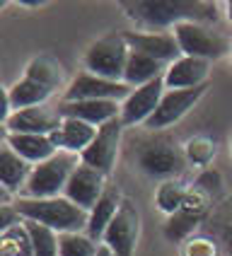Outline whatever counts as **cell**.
<instances>
[{
  "label": "cell",
  "instance_id": "7402d4cb",
  "mask_svg": "<svg viewBox=\"0 0 232 256\" xmlns=\"http://www.w3.org/2000/svg\"><path fill=\"white\" fill-rule=\"evenodd\" d=\"M164 70H167L164 63L145 56L140 51H130L128 60H126V70H124V82L130 90H136V87H143L158 78H164Z\"/></svg>",
  "mask_w": 232,
  "mask_h": 256
},
{
  "label": "cell",
  "instance_id": "8992f818",
  "mask_svg": "<svg viewBox=\"0 0 232 256\" xmlns=\"http://www.w3.org/2000/svg\"><path fill=\"white\" fill-rule=\"evenodd\" d=\"M128 44L124 39V34H109L102 36L100 42H94L85 54V68L87 72L124 82V70H126V60H128Z\"/></svg>",
  "mask_w": 232,
  "mask_h": 256
},
{
  "label": "cell",
  "instance_id": "44dd1931",
  "mask_svg": "<svg viewBox=\"0 0 232 256\" xmlns=\"http://www.w3.org/2000/svg\"><path fill=\"white\" fill-rule=\"evenodd\" d=\"M29 174H32V164L17 155L8 142H2L0 145V186H5L10 194H17L20 188H24Z\"/></svg>",
  "mask_w": 232,
  "mask_h": 256
},
{
  "label": "cell",
  "instance_id": "e0dca14e",
  "mask_svg": "<svg viewBox=\"0 0 232 256\" xmlns=\"http://www.w3.org/2000/svg\"><path fill=\"white\" fill-rule=\"evenodd\" d=\"M58 112L70 118H80L90 126L100 128L121 116V104L109 100H85V102H60Z\"/></svg>",
  "mask_w": 232,
  "mask_h": 256
},
{
  "label": "cell",
  "instance_id": "5bb4252c",
  "mask_svg": "<svg viewBox=\"0 0 232 256\" xmlns=\"http://www.w3.org/2000/svg\"><path fill=\"white\" fill-rule=\"evenodd\" d=\"M124 39L130 51H140L164 66H172L176 58H182L172 32H124Z\"/></svg>",
  "mask_w": 232,
  "mask_h": 256
},
{
  "label": "cell",
  "instance_id": "f546056e",
  "mask_svg": "<svg viewBox=\"0 0 232 256\" xmlns=\"http://www.w3.org/2000/svg\"><path fill=\"white\" fill-rule=\"evenodd\" d=\"M184 256H216V242L208 237L188 240L184 246Z\"/></svg>",
  "mask_w": 232,
  "mask_h": 256
},
{
  "label": "cell",
  "instance_id": "3957f363",
  "mask_svg": "<svg viewBox=\"0 0 232 256\" xmlns=\"http://www.w3.org/2000/svg\"><path fill=\"white\" fill-rule=\"evenodd\" d=\"M82 160L80 155L72 152H63L58 150L54 157H48L42 164H34L32 174H29L27 184H24V198H54V196H63L66 184L70 179V174Z\"/></svg>",
  "mask_w": 232,
  "mask_h": 256
},
{
  "label": "cell",
  "instance_id": "9c48e42d",
  "mask_svg": "<svg viewBox=\"0 0 232 256\" xmlns=\"http://www.w3.org/2000/svg\"><path fill=\"white\" fill-rule=\"evenodd\" d=\"M206 90H208V85L194 87V90H164L160 106L155 109V114L145 121V128L160 130V128H167L176 121H182L198 104V100L206 94Z\"/></svg>",
  "mask_w": 232,
  "mask_h": 256
},
{
  "label": "cell",
  "instance_id": "8fae6325",
  "mask_svg": "<svg viewBox=\"0 0 232 256\" xmlns=\"http://www.w3.org/2000/svg\"><path fill=\"white\" fill-rule=\"evenodd\" d=\"M130 90L126 82H116L106 78H97L92 72H82L72 80L68 90L63 92V102H85V100H109V102H124Z\"/></svg>",
  "mask_w": 232,
  "mask_h": 256
},
{
  "label": "cell",
  "instance_id": "d590c367",
  "mask_svg": "<svg viewBox=\"0 0 232 256\" xmlns=\"http://www.w3.org/2000/svg\"><path fill=\"white\" fill-rule=\"evenodd\" d=\"M97 256H114V254H112V252H109V249H106V246H102L100 252H97Z\"/></svg>",
  "mask_w": 232,
  "mask_h": 256
},
{
  "label": "cell",
  "instance_id": "5b68a950",
  "mask_svg": "<svg viewBox=\"0 0 232 256\" xmlns=\"http://www.w3.org/2000/svg\"><path fill=\"white\" fill-rule=\"evenodd\" d=\"M172 34L182 56L203 58V60H218L230 51V44L225 36L203 24V22H179L172 27Z\"/></svg>",
  "mask_w": 232,
  "mask_h": 256
},
{
  "label": "cell",
  "instance_id": "4fadbf2b",
  "mask_svg": "<svg viewBox=\"0 0 232 256\" xmlns=\"http://www.w3.org/2000/svg\"><path fill=\"white\" fill-rule=\"evenodd\" d=\"M164 78H158L143 87H136L126 100L121 102V124L124 126H138L155 114L160 106V100L164 94Z\"/></svg>",
  "mask_w": 232,
  "mask_h": 256
},
{
  "label": "cell",
  "instance_id": "277c9868",
  "mask_svg": "<svg viewBox=\"0 0 232 256\" xmlns=\"http://www.w3.org/2000/svg\"><path fill=\"white\" fill-rule=\"evenodd\" d=\"M136 162L143 174L152 179H176L182 172L186 170V155L184 150L170 138H155V140H145L138 152Z\"/></svg>",
  "mask_w": 232,
  "mask_h": 256
},
{
  "label": "cell",
  "instance_id": "4316f807",
  "mask_svg": "<svg viewBox=\"0 0 232 256\" xmlns=\"http://www.w3.org/2000/svg\"><path fill=\"white\" fill-rule=\"evenodd\" d=\"M102 246L87 232H63L58 234V256H97Z\"/></svg>",
  "mask_w": 232,
  "mask_h": 256
},
{
  "label": "cell",
  "instance_id": "9a60e30c",
  "mask_svg": "<svg viewBox=\"0 0 232 256\" xmlns=\"http://www.w3.org/2000/svg\"><path fill=\"white\" fill-rule=\"evenodd\" d=\"M63 121V114L58 112V106H29V109H20L12 112V116L8 118V130L10 133H34V136H51L54 130H58Z\"/></svg>",
  "mask_w": 232,
  "mask_h": 256
},
{
  "label": "cell",
  "instance_id": "ba28073f",
  "mask_svg": "<svg viewBox=\"0 0 232 256\" xmlns=\"http://www.w3.org/2000/svg\"><path fill=\"white\" fill-rule=\"evenodd\" d=\"M210 198H213V194H210L208 188H203L201 184L191 186L184 203H182V208L170 218V222H167V228H164L167 240L182 242V240L191 237V232L196 230V225H198L203 218L208 215V210H210Z\"/></svg>",
  "mask_w": 232,
  "mask_h": 256
},
{
  "label": "cell",
  "instance_id": "d4e9b609",
  "mask_svg": "<svg viewBox=\"0 0 232 256\" xmlns=\"http://www.w3.org/2000/svg\"><path fill=\"white\" fill-rule=\"evenodd\" d=\"M188 188H191V186H186V182L179 179V176H176V179L162 182V184L158 186V191H155V203H158V208L162 213H167L172 218V215L182 208V203L186 198Z\"/></svg>",
  "mask_w": 232,
  "mask_h": 256
},
{
  "label": "cell",
  "instance_id": "ffe728a7",
  "mask_svg": "<svg viewBox=\"0 0 232 256\" xmlns=\"http://www.w3.org/2000/svg\"><path fill=\"white\" fill-rule=\"evenodd\" d=\"M8 145L12 148L22 160H27L29 164H42L48 157H54L58 152L51 136H34V133H10Z\"/></svg>",
  "mask_w": 232,
  "mask_h": 256
},
{
  "label": "cell",
  "instance_id": "52a82bcc",
  "mask_svg": "<svg viewBox=\"0 0 232 256\" xmlns=\"http://www.w3.org/2000/svg\"><path fill=\"white\" fill-rule=\"evenodd\" d=\"M140 237V213L130 198H124L118 206V213L114 215L112 225L106 228L102 244L114 256H133Z\"/></svg>",
  "mask_w": 232,
  "mask_h": 256
},
{
  "label": "cell",
  "instance_id": "7c38bea8",
  "mask_svg": "<svg viewBox=\"0 0 232 256\" xmlns=\"http://www.w3.org/2000/svg\"><path fill=\"white\" fill-rule=\"evenodd\" d=\"M104 188H106V174H102L100 170H94V167H90L85 162H80V164L75 167V172L70 174L63 196L90 213V210L97 206V200L102 198Z\"/></svg>",
  "mask_w": 232,
  "mask_h": 256
},
{
  "label": "cell",
  "instance_id": "6da1fadb",
  "mask_svg": "<svg viewBox=\"0 0 232 256\" xmlns=\"http://www.w3.org/2000/svg\"><path fill=\"white\" fill-rule=\"evenodd\" d=\"M124 10L130 20L150 29L174 27L179 22H210L216 20V5L194 2V0H138L124 2Z\"/></svg>",
  "mask_w": 232,
  "mask_h": 256
},
{
  "label": "cell",
  "instance_id": "83f0119b",
  "mask_svg": "<svg viewBox=\"0 0 232 256\" xmlns=\"http://www.w3.org/2000/svg\"><path fill=\"white\" fill-rule=\"evenodd\" d=\"M0 256H34L24 225H17L0 234Z\"/></svg>",
  "mask_w": 232,
  "mask_h": 256
},
{
  "label": "cell",
  "instance_id": "e575fe53",
  "mask_svg": "<svg viewBox=\"0 0 232 256\" xmlns=\"http://www.w3.org/2000/svg\"><path fill=\"white\" fill-rule=\"evenodd\" d=\"M8 138H10V130H8L5 124H0V145H2V142H8Z\"/></svg>",
  "mask_w": 232,
  "mask_h": 256
},
{
  "label": "cell",
  "instance_id": "4dcf8cb0",
  "mask_svg": "<svg viewBox=\"0 0 232 256\" xmlns=\"http://www.w3.org/2000/svg\"><path fill=\"white\" fill-rule=\"evenodd\" d=\"M22 225V215L17 213L14 203H8V206H0V234L8 232V230Z\"/></svg>",
  "mask_w": 232,
  "mask_h": 256
},
{
  "label": "cell",
  "instance_id": "836d02e7",
  "mask_svg": "<svg viewBox=\"0 0 232 256\" xmlns=\"http://www.w3.org/2000/svg\"><path fill=\"white\" fill-rule=\"evenodd\" d=\"M8 203H12V194L5 186H0V206H8Z\"/></svg>",
  "mask_w": 232,
  "mask_h": 256
},
{
  "label": "cell",
  "instance_id": "f1b7e54d",
  "mask_svg": "<svg viewBox=\"0 0 232 256\" xmlns=\"http://www.w3.org/2000/svg\"><path fill=\"white\" fill-rule=\"evenodd\" d=\"M184 155H186V162H194L196 167H206L216 157V142L208 136H196V138H191L186 142Z\"/></svg>",
  "mask_w": 232,
  "mask_h": 256
},
{
  "label": "cell",
  "instance_id": "1f68e13d",
  "mask_svg": "<svg viewBox=\"0 0 232 256\" xmlns=\"http://www.w3.org/2000/svg\"><path fill=\"white\" fill-rule=\"evenodd\" d=\"M12 116V102H10V90L0 85V124H8V118Z\"/></svg>",
  "mask_w": 232,
  "mask_h": 256
},
{
  "label": "cell",
  "instance_id": "ac0fdd59",
  "mask_svg": "<svg viewBox=\"0 0 232 256\" xmlns=\"http://www.w3.org/2000/svg\"><path fill=\"white\" fill-rule=\"evenodd\" d=\"M97 136V128L80 121V118H70V116H63L58 130L51 133V140L56 145V150L63 152H72V155H82L90 142L94 140Z\"/></svg>",
  "mask_w": 232,
  "mask_h": 256
},
{
  "label": "cell",
  "instance_id": "603a6c76",
  "mask_svg": "<svg viewBox=\"0 0 232 256\" xmlns=\"http://www.w3.org/2000/svg\"><path fill=\"white\" fill-rule=\"evenodd\" d=\"M51 90L44 87L42 82L32 80V78H22L17 80L12 87H10V102H12V112H20V109H29V106H42L51 100Z\"/></svg>",
  "mask_w": 232,
  "mask_h": 256
},
{
  "label": "cell",
  "instance_id": "2e32d148",
  "mask_svg": "<svg viewBox=\"0 0 232 256\" xmlns=\"http://www.w3.org/2000/svg\"><path fill=\"white\" fill-rule=\"evenodd\" d=\"M208 72H210V60L182 56L172 66H167L164 87L167 90H194V87H201L208 82Z\"/></svg>",
  "mask_w": 232,
  "mask_h": 256
},
{
  "label": "cell",
  "instance_id": "74e56055",
  "mask_svg": "<svg viewBox=\"0 0 232 256\" xmlns=\"http://www.w3.org/2000/svg\"><path fill=\"white\" fill-rule=\"evenodd\" d=\"M230 20H232V2H230Z\"/></svg>",
  "mask_w": 232,
  "mask_h": 256
},
{
  "label": "cell",
  "instance_id": "484cf974",
  "mask_svg": "<svg viewBox=\"0 0 232 256\" xmlns=\"http://www.w3.org/2000/svg\"><path fill=\"white\" fill-rule=\"evenodd\" d=\"M27 230L29 242H32V254L34 256H58V232H54L46 225H39L34 220H22Z\"/></svg>",
  "mask_w": 232,
  "mask_h": 256
},
{
  "label": "cell",
  "instance_id": "cb8c5ba5",
  "mask_svg": "<svg viewBox=\"0 0 232 256\" xmlns=\"http://www.w3.org/2000/svg\"><path fill=\"white\" fill-rule=\"evenodd\" d=\"M24 75L32 78V80H36V82H42V85L48 87L51 92L60 90V85H63V68H60V63H58L56 58H51V56L32 58Z\"/></svg>",
  "mask_w": 232,
  "mask_h": 256
},
{
  "label": "cell",
  "instance_id": "30bf717a",
  "mask_svg": "<svg viewBox=\"0 0 232 256\" xmlns=\"http://www.w3.org/2000/svg\"><path fill=\"white\" fill-rule=\"evenodd\" d=\"M124 128L126 126L121 124V116L114 118V121H109V124H104V126H100L94 140L90 142V148L80 155V160H82L85 164H90V167L100 170L102 174H109V172L114 170Z\"/></svg>",
  "mask_w": 232,
  "mask_h": 256
},
{
  "label": "cell",
  "instance_id": "d6a6232c",
  "mask_svg": "<svg viewBox=\"0 0 232 256\" xmlns=\"http://www.w3.org/2000/svg\"><path fill=\"white\" fill-rule=\"evenodd\" d=\"M222 240H225V246H228V252L232 256V222H228V228L222 230Z\"/></svg>",
  "mask_w": 232,
  "mask_h": 256
},
{
  "label": "cell",
  "instance_id": "7a4b0ae2",
  "mask_svg": "<svg viewBox=\"0 0 232 256\" xmlns=\"http://www.w3.org/2000/svg\"><path fill=\"white\" fill-rule=\"evenodd\" d=\"M17 213L22 215V220H34L39 225H46L54 232H85L87 218L90 213L82 210L80 206H75L66 196H54V198H20L14 200Z\"/></svg>",
  "mask_w": 232,
  "mask_h": 256
},
{
  "label": "cell",
  "instance_id": "d6986e66",
  "mask_svg": "<svg viewBox=\"0 0 232 256\" xmlns=\"http://www.w3.org/2000/svg\"><path fill=\"white\" fill-rule=\"evenodd\" d=\"M121 191L116 188V186H106L104 188V194H102V198L97 200V206L90 210V218H87V234L94 240L97 244H102V237H104V232L106 228L112 225V220H114V215L118 213V206H121Z\"/></svg>",
  "mask_w": 232,
  "mask_h": 256
},
{
  "label": "cell",
  "instance_id": "8d00e7d4",
  "mask_svg": "<svg viewBox=\"0 0 232 256\" xmlns=\"http://www.w3.org/2000/svg\"><path fill=\"white\" fill-rule=\"evenodd\" d=\"M2 8H5V0H0V10H2Z\"/></svg>",
  "mask_w": 232,
  "mask_h": 256
}]
</instances>
